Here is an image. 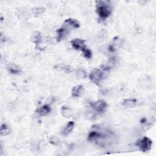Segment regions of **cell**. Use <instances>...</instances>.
Segmentation results:
<instances>
[{"label":"cell","mask_w":156,"mask_h":156,"mask_svg":"<svg viewBox=\"0 0 156 156\" xmlns=\"http://www.w3.org/2000/svg\"><path fill=\"white\" fill-rule=\"evenodd\" d=\"M51 107L48 105H43L38 109H37L36 113L39 114L40 116H45L48 115L51 112Z\"/></svg>","instance_id":"obj_7"},{"label":"cell","mask_w":156,"mask_h":156,"mask_svg":"<svg viewBox=\"0 0 156 156\" xmlns=\"http://www.w3.org/2000/svg\"><path fill=\"white\" fill-rule=\"evenodd\" d=\"M10 132V129L9 126L6 124H3L1 126L0 129V134L1 136H6L9 134Z\"/></svg>","instance_id":"obj_12"},{"label":"cell","mask_w":156,"mask_h":156,"mask_svg":"<svg viewBox=\"0 0 156 156\" xmlns=\"http://www.w3.org/2000/svg\"><path fill=\"white\" fill-rule=\"evenodd\" d=\"M96 12L102 20H105L111 14L112 9L109 4L106 1H97Z\"/></svg>","instance_id":"obj_1"},{"label":"cell","mask_w":156,"mask_h":156,"mask_svg":"<svg viewBox=\"0 0 156 156\" xmlns=\"http://www.w3.org/2000/svg\"><path fill=\"white\" fill-rule=\"evenodd\" d=\"M61 114L65 118H70L73 114V112L68 106H63L61 109Z\"/></svg>","instance_id":"obj_10"},{"label":"cell","mask_w":156,"mask_h":156,"mask_svg":"<svg viewBox=\"0 0 156 156\" xmlns=\"http://www.w3.org/2000/svg\"><path fill=\"white\" fill-rule=\"evenodd\" d=\"M153 142L151 139L147 137H144L143 139L139 140L136 145L139 147L140 150L143 153H146L151 150Z\"/></svg>","instance_id":"obj_2"},{"label":"cell","mask_w":156,"mask_h":156,"mask_svg":"<svg viewBox=\"0 0 156 156\" xmlns=\"http://www.w3.org/2000/svg\"><path fill=\"white\" fill-rule=\"evenodd\" d=\"M89 78L93 83L98 85L103 78V73L100 70L95 69L90 74Z\"/></svg>","instance_id":"obj_4"},{"label":"cell","mask_w":156,"mask_h":156,"mask_svg":"<svg viewBox=\"0 0 156 156\" xmlns=\"http://www.w3.org/2000/svg\"><path fill=\"white\" fill-rule=\"evenodd\" d=\"M71 45L73 47L77 49V50H80L82 51L84 48H86L85 45V42L83 40H81L80 39H75L71 40Z\"/></svg>","instance_id":"obj_5"},{"label":"cell","mask_w":156,"mask_h":156,"mask_svg":"<svg viewBox=\"0 0 156 156\" xmlns=\"http://www.w3.org/2000/svg\"><path fill=\"white\" fill-rule=\"evenodd\" d=\"M63 26L70 30V29L71 28H78L79 27V23L75 19L68 18V19L65 20L63 24Z\"/></svg>","instance_id":"obj_6"},{"label":"cell","mask_w":156,"mask_h":156,"mask_svg":"<svg viewBox=\"0 0 156 156\" xmlns=\"http://www.w3.org/2000/svg\"><path fill=\"white\" fill-rule=\"evenodd\" d=\"M8 69L9 71V72H10L12 74H17L20 72V68L14 64H9L8 67Z\"/></svg>","instance_id":"obj_13"},{"label":"cell","mask_w":156,"mask_h":156,"mask_svg":"<svg viewBox=\"0 0 156 156\" xmlns=\"http://www.w3.org/2000/svg\"><path fill=\"white\" fill-rule=\"evenodd\" d=\"M83 55L84 57L87 59H90L92 58V53L90 51V49H89L87 47L85 48H84L83 50L82 51Z\"/></svg>","instance_id":"obj_15"},{"label":"cell","mask_w":156,"mask_h":156,"mask_svg":"<svg viewBox=\"0 0 156 156\" xmlns=\"http://www.w3.org/2000/svg\"><path fill=\"white\" fill-rule=\"evenodd\" d=\"M74 126V123L73 121H70L67 124L65 128L63 130V135L65 136L69 135L73 130Z\"/></svg>","instance_id":"obj_11"},{"label":"cell","mask_w":156,"mask_h":156,"mask_svg":"<svg viewBox=\"0 0 156 156\" xmlns=\"http://www.w3.org/2000/svg\"><path fill=\"white\" fill-rule=\"evenodd\" d=\"M83 91V87L82 85H76L72 89V95L74 97H79L82 94Z\"/></svg>","instance_id":"obj_8"},{"label":"cell","mask_w":156,"mask_h":156,"mask_svg":"<svg viewBox=\"0 0 156 156\" xmlns=\"http://www.w3.org/2000/svg\"><path fill=\"white\" fill-rule=\"evenodd\" d=\"M91 105L92 108L96 111L98 114L104 113L107 107V104L105 101L102 100H99L93 103Z\"/></svg>","instance_id":"obj_3"},{"label":"cell","mask_w":156,"mask_h":156,"mask_svg":"<svg viewBox=\"0 0 156 156\" xmlns=\"http://www.w3.org/2000/svg\"><path fill=\"white\" fill-rule=\"evenodd\" d=\"M76 74L77 76L80 78H84L87 76L86 72L84 71V70H79L76 71Z\"/></svg>","instance_id":"obj_16"},{"label":"cell","mask_w":156,"mask_h":156,"mask_svg":"<svg viewBox=\"0 0 156 156\" xmlns=\"http://www.w3.org/2000/svg\"><path fill=\"white\" fill-rule=\"evenodd\" d=\"M137 100L135 99H126L123 102V105L126 107H134L137 104Z\"/></svg>","instance_id":"obj_9"},{"label":"cell","mask_w":156,"mask_h":156,"mask_svg":"<svg viewBox=\"0 0 156 156\" xmlns=\"http://www.w3.org/2000/svg\"><path fill=\"white\" fill-rule=\"evenodd\" d=\"M41 39H42L41 38V35H40V33L37 32V33H35L33 35L32 40H33V42L34 43H36V44H39V43L41 41Z\"/></svg>","instance_id":"obj_14"}]
</instances>
